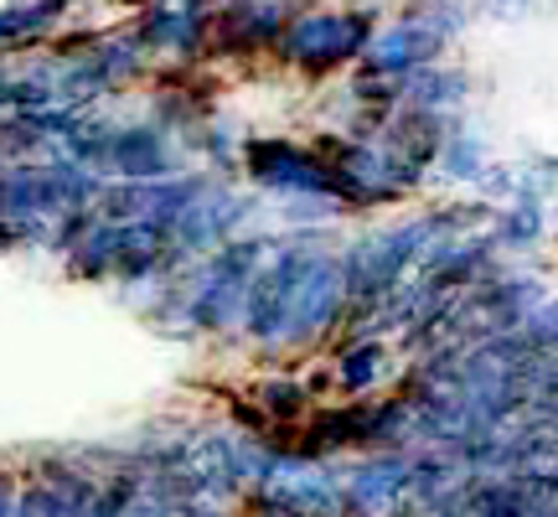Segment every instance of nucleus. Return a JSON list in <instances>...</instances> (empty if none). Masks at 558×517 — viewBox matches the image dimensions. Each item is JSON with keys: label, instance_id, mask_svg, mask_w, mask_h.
Wrapping results in <instances>:
<instances>
[{"label": "nucleus", "instance_id": "f8f14e48", "mask_svg": "<svg viewBox=\"0 0 558 517\" xmlns=\"http://www.w3.org/2000/svg\"><path fill=\"white\" fill-rule=\"evenodd\" d=\"M476 5L497 21H527V16H538L548 0H476Z\"/></svg>", "mask_w": 558, "mask_h": 517}, {"label": "nucleus", "instance_id": "9b49d317", "mask_svg": "<svg viewBox=\"0 0 558 517\" xmlns=\"http://www.w3.org/2000/svg\"><path fill=\"white\" fill-rule=\"evenodd\" d=\"M518 171L533 181V187H543V192H554L558 187V156H548V151H527Z\"/></svg>", "mask_w": 558, "mask_h": 517}, {"label": "nucleus", "instance_id": "20e7f679", "mask_svg": "<svg viewBox=\"0 0 558 517\" xmlns=\"http://www.w3.org/2000/svg\"><path fill=\"white\" fill-rule=\"evenodd\" d=\"M418 269H424V285L445 296V290H476V285H486L501 264H497L492 233H486V239H476V233H450V239H439L429 254L418 258Z\"/></svg>", "mask_w": 558, "mask_h": 517}, {"label": "nucleus", "instance_id": "39448f33", "mask_svg": "<svg viewBox=\"0 0 558 517\" xmlns=\"http://www.w3.org/2000/svg\"><path fill=\"white\" fill-rule=\"evenodd\" d=\"M362 47H373L367 16H305L295 26L290 58H300L305 68H341L347 58H357Z\"/></svg>", "mask_w": 558, "mask_h": 517}, {"label": "nucleus", "instance_id": "f257e3e1", "mask_svg": "<svg viewBox=\"0 0 558 517\" xmlns=\"http://www.w3.org/2000/svg\"><path fill=\"white\" fill-rule=\"evenodd\" d=\"M471 16H476L471 0H418L409 16L373 37L367 73H383L388 83H409L414 73L435 68L439 52L471 26Z\"/></svg>", "mask_w": 558, "mask_h": 517}, {"label": "nucleus", "instance_id": "f03ea898", "mask_svg": "<svg viewBox=\"0 0 558 517\" xmlns=\"http://www.w3.org/2000/svg\"><path fill=\"white\" fill-rule=\"evenodd\" d=\"M439 239H445L439 213H424V218L399 223V228H378V233H367V239L347 254L341 279H347L352 296H388V290L403 279V269L418 264Z\"/></svg>", "mask_w": 558, "mask_h": 517}, {"label": "nucleus", "instance_id": "4468645a", "mask_svg": "<svg viewBox=\"0 0 558 517\" xmlns=\"http://www.w3.org/2000/svg\"><path fill=\"white\" fill-rule=\"evenodd\" d=\"M429 517H471V513H429Z\"/></svg>", "mask_w": 558, "mask_h": 517}, {"label": "nucleus", "instance_id": "6e6552de", "mask_svg": "<svg viewBox=\"0 0 558 517\" xmlns=\"http://www.w3.org/2000/svg\"><path fill=\"white\" fill-rule=\"evenodd\" d=\"M435 166L445 171L450 181H465V187H476L486 171H492V151H486V140L471 135V130H456V135L439 145Z\"/></svg>", "mask_w": 558, "mask_h": 517}, {"label": "nucleus", "instance_id": "2eb2a0df", "mask_svg": "<svg viewBox=\"0 0 558 517\" xmlns=\"http://www.w3.org/2000/svg\"><path fill=\"white\" fill-rule=\"evenodd\" d=\"M554 218H558V202H554Z\"/></svg>", "mask_w": 558, "mask_h": 517}, {"label": "nucleus", "instance_id": "7ed1b4c3", "mask_svg": "<svg viewBox=\"0 0 558 517\" xmlns=\"http://www.w3.org/2000/svg\"><path fill=\"white\" fill-rule=\"evenodd\" d=\"M347 517H418L414 507V456L409 450H378L357 460L341 481Z\"/></svg>", "mask_w": 558, "mask_h": 517}, {"label": "nucleus", "instance_id": "9d476101", "mask_svg": "<svg viewBox=\"0 0 558 517\" xmlns=\"http://www.w3.org/2000/svg\"><path fill=\"white\" fill-rule=\"evenodd\" d=\"M512 332H518L533 352H554V347H558V300H543L538 311H527Z\"/></svg>", "mask_w": 558, "mask_h": 517}, {"label": "nucleus", "instance_id": "ddd939ff", "mask_svg": "<svg viewBox=\"0 0 558 517\" xmlns=\"http://www.w3.org/2000/svg\"><path fill=\"white\" fill-rule=\"evenodd\" d=\"M264 517H295V513H279V507H269V513H264Z\"/></svg>", "mask_w": 558, "mask_h": 517}, {"label": "nucleus", "instance_id": "0eeeda50", "mask_svg": "<svg viewBox=\"0 0 558 517\" xmlns=\"http://www.w3.org/2000/svg\"><path fill=\"white\" fill-rule=\"evenodd\" d=\"M543 233H548V197L522 187V197L501 207L497 228H492V243L507 249V254H533L543 243Z\"/></svg>", "mask_w": 558, "mask_h": 517}, {"label": "nucleus", "instance_id": "1a4fd4ad", "mask_svg": "<svg viewBox=\"0 0 558 517\" xmlns=\"http://www.w3.org/2000/svg\"><path fill=\"white\" fill-rule=\"evenodd\" d=\"M383 373V347L378 341H362V347H352L347 358H341V383L352 388V394H362V388H373Z\"/></svg>", "mask_w": 558, "mask_h": 517}, {"label": "nucleus", "instance_id": "423d86ee", "mask_svg": "<svg viewBox=\"0 0 558 517\" xmlns=\"http://www.w3.org/2000/svg\"><path fill=\"white\" fill-rule=\"evenodd\" d=\"M403 99H409V109H418V115L450 120V115H460L465 99H471V73H465V68H450V62H435V68H424V73H414V79L403 83Z\"/></svg>", "mask_w": 558, "mask_h": 517}]
</instances>
